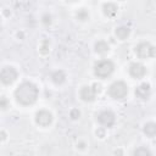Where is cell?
Segmentation results:
<instances>
[{
	"label": "cell",
	"mask_w": 156,
	"mask_h": 156,
	"mask_svg": "<svg viewBox=\"0 0 156 156\" xmlns=\"http://www.w3.org/2000/svg\"><path fill=\"white\" fill-rule=\"evenodd\" d=\"M108 49H110L108 44L104 40H99L98 43H95V51L98 54H105L108 51Z\"/></svg>",
	"instance_id": "9a60e30c"
},
{
	"label": "cell",
	"mask_w": 156,
	"mask_h": 156,
	"mask_svg": "<svg viewBox=\"0 0 156 156\" xmlns=\"http://www.w3.org/2000/svg\"><path fill=\"white\" fill-rule=\"evenodd\" d=\"M145 73H146V68H145V66L143 63H139V62L130 63V66H129V74L132 77L139 79V78L144 77Z\"/></svg>",
	"instance_id": "ba28073f"
},
{
	"label": "cell",
	"mask_w": 156,
	"mask_h": 156,
	"mask_svg": "<svg viewBox=\"0 0 156 156\" xmlns=\"http://www.w3.org/2000/svg\"><path fill=\"white\" fill-rule=\"evenodd\" d=\"M133 156H151V151L145 146H140L134 150Z\"/></svg>",
	"instance_id": "2e32d148"
},
{
	"label": "cell",
	"mask_w": 156,
	"mask_h": 156,
	"mask_svg": "<svg viewBox=\"0 0 156 156\" xmlns=\"http://www.w3.org/2000/svg\"><path fill=\"white\" fill-rule=\"evenodd\" d=\"M150 93H151V89H150V85L147 83H141L135 89V96L141 99V100H146L150 96Z\"/></svg>",
	"instance_id": "30bf717a"
},
{
	"label": "cell",
	"mask_w": 156,
	"mask_h": 156,
	"mask_svg": "<svg viewBox=\"0 0 156 156\" xmlns=\"http://www.w3.org/2000/svg\"><path fill=\"white\" fill-rule=\"evenodd\" d=\"M102 9H104V13L106 16L112 17V16H115L117 13L118 6L116 4H113V2H106V4H104V7Z\"/></svg>",
	"instance_id": "8fae6325"
},
{
	"label": "cell",
	"mask_w": 156,
	"mask_h": 156,
	"mask_svg": "<svg viewBox=\"0 0 156 156\" xmlns=\"http://www.w3.org/2000/svg\"><path fill=\"white\" fill-rule=\"evenodd\" d=\"M1 108H2V110L6 108V99H5V98L1 99Z\"/></svg>",
	"instance_id": "ffe728a7"
},
{
	"label": "cell",
	"mask_w": 156,
	"mask_h": 156,
	"mask_svg": "<svg viewBox=\"0 0 156 156\" xmlns=\"http://www.w3.org/2000/svg\"><path fill=\"white\" fill-rule=\"evenodd\" d=\"M17 78V72L13 67L11 66H6L1 69V73H0V79L4 84H11L16 80Z\"/></svg>",
	"instance_id": "8992f818"
},
{
	"label": "cell",
	"mask_w": 156,
	"mask_h": 156,
	"mask_svg": "<svg viewBox=\"0 0 156 156\" xmlns=\"http://www.w3.org/2000/svg\"><path fill=\"white\" fill-rule=\"evenodd\" d=\"M115 69V65L110 60H100L94 66V73L99 78H106L112 74Z\"/></svg>",
	"instance_id": "7a4b0ae2"
},
{
	"label": "cell",
	"mask_w": 156,
	"mask_h": 156,
	"mask_svg": "<svg viewBox=\"0 0 156 156\" xmlns=\"http://www.w3.org/2000/svg\"><path fill=\"white\" fill-rule=\"evenodd\" d=\"M144 133H145L147 136H150V138L155 136V135H156V123H154V122L146 123V124L144 126Z\"/></svg>",
	"instance_id": "5bb4252c"
},
{
	"label": "cell",
	"mask_w": 156,
	"mask_h": 156,
	"mask_svg": "<svg viewBox=\"0 0 156 156\" xmlns=\"http://www.w3.org/2000/svg\"><path fill=\"white\" fill-rule=\"evenodd\" d=\"M51 15H49V13H45L43 17H41V22H43V24H45V26H50L51 24Z\"/></svg>",
	"instance_id": "ac0fdd59"
},
{
	"label": "cell",
	"mask_w": 156,
	"mask_h": 156,
	"mask_svg": "<svg viewBox=\"0 0 156 156\" xmlns=\"http://www.w3.org/2000/svg\"><path fill=\"white\" fill-rule=\"evenodd\" d=\"M88 18H89V13H88V11L85 9L78 10V12H77V20H79V21H87Z\"/></svg>",
	"instance_id": "e0dca14e"
},
{
	"label": "cell",
	"mask_w": 156,
	"mask_h": 156,
	"mask_svg": "<svg viewBox=\"0 0 156 156\" xmlns=\"http://www.w3.org/2000/svg\"><path fill=\"white\" fill-rule=\"evenodd\" d=\"M96 96V89L93 87H83L80 90V98L82 100L87 101V102H91L95 100Z\"/></svg>",
	"instance_id": "9c48e42d"
},
{
	"label": "cell",
	"mask_w": 156,
	"mask_h": 156,
	"mask_svg": "<svg viewBox=\"0 0 156 156\" xmlns=\"http://www.w3.org/2000/svg\"><path fill=\"white\" fill-rule=\"evenodd\" d=\"M135 52L140 58H150L156 56V48L150 43H140L136 45Z\"/></svg>",
	"instance_id": "277c9868"
},
{
	"label": "cell",
	"mask_w": 156,
	"mask_h": 156,
	"mask_svg": "<svg viewBox=\"0 0 156 156\" xmlns=\"http://www.w3.org/2000/svg\"><path fill=\"white\" fill-rule=\"evenodd\" d=\"M129 33H130V29L128 27H126V26H121V27L116 28V35L121 40H124L129 35Z\"/></svg>",
	"instance_id": "4fadbf2b"
},
{
	"label": "cell",
	"mask_w": 156,
	"mask_h": 156,
	"mask_svg": "<svg viewBox=\"0 0 156 156\" xmlns=\"http://www.w3.org/2000/svg\"><path fill=\"white\" fill-rule=\"evenodd\" d=\"M65 79H66V74H65V72L63 71H61V69H58V71H55L52 74H51V80L55 83V84H62L63 82H65Z\"/></svg>",
	"instance_id": "7c38bea8"
},
{
	"label": "cell",
	"mask_w": 156,
	"mask_h": 156,
	"mask_svg": "<svg viewBox=\"0 0 156 156\" xmlns=\"http://www.w3.org/2000/svg\"><path fill=\"white\" fill-rule=\"evenodd\" d=\"M127 93H128V87H127V84H126L124 82H122V80L113 82V83L110 85V88H108V94H110V96L113 98V99H117V100L126 98Z\"/></svg>",
	"instance_id": "3957f363"
},
{
	"label": "cell",
	"mask_w": 156,
	"mask_h": 156,
	"mask_svg": "<svg viewBox=\"0 0 156 156\" xmlns=\"http://www.w3.org/2000/svg\"><path fill=\"white\" fill-rule=\"evenodd\" d=\"M98 121H99V123H100L101 126L110 128V127H112V126L115 124L116 116H115V113H113L112 111L105 110V111H102V112H100V113L98 115Z\"/></svg>",
	"instance_id": "5b68a950"
},
{
	"label": "cell",
	"mask_w": 156,
	"mask_h": 156,
	"mask_svg": "<svg viewBox=\"0 0 156 156\" xmlns=\"http://www.w3.org/2000/svg\"><path fill=\"white\" fill-rule=\"evenodd\" d=\"M69 116H71V118H72V119H77V118H79L80 112H79L77 108H73V110L69 112Z\"/></svg>",
	"instance_id": "d6986e66"
},
{
	"label": "cell",
	"mask_w": 156,
	"mask_h": 156,
	"mask_svg": "<svg viewBox=\"0 0 156 156\" xmlns=\"http://www.w3.org/2000/svg\"><path fill=\"white\" fill-rule=\"evenodd\" d=\"M39 95L38 87L32 82H23L15 90L16 100L22 105H33Z\"/></svg>",
	"instance_id": "6da1fadb"
},
{
	"label": "cell",
	"mask_w": 156,
	"mask_h": 156,
	"mask_svg": "<svg viewBox=\"0 0 156 156\" xmlns=\"http://www.w3.org/2000/svg\"><path fill=\"white\" fill-rule=\"evenodd\" d=\"M35 122L41 127H48L52 122V115L46 110H40L35 115Z\"/></svg>",
	"instance_id": "52a82bcc"
}]
</instances>
